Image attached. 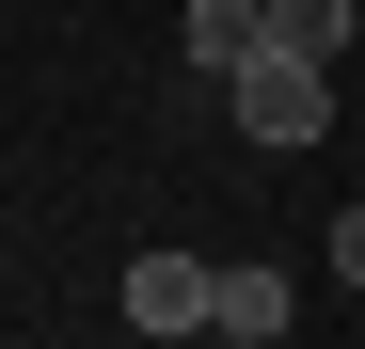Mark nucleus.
<instances>
[{
    "label": "nucleus",
    "mask_w": 365,
    "mask_h": 349,
    "mask_svg": "<svg viewBox=\"0 0 365 349\" xmlns=\"http://www.w3.org/2000/svg\"><path fill=\"white\" fill-rule=\"evenodd\" d=\"M222 111H238V143H270V159H286V143H318V127H334V64H318V48H255V64L222 80Z\"/></svg>",
    "instance_id": "f257e3e1"
},
{
    "label": "nucleus",
    "mask_w": 365,
    "mask_h": 349,
    "mask_svg": "<svg viewBox=\"0 0 365 349\" xmlns=\"http://www.w3.org/2000/svg\"><path fill=\"white\" fill-rule=\"evenodd\" d=\"M111 302H128V333H222V270H191V254H143Z\"/></svg>",
    "instance_id": "f03ea898"
},
{
    "label": "nucleus",
    "mask_w": 365,
    "mask_h": 349,
    "mask_svg": "<svg viewBox=\"0 0 365 349\" xmlns=\"http://www.w3.org/2000/svg\"><path fill=\"white\" fill-rule=\"evenodd\" d=\"M255 48H270V0H191V64L207 80H238Z\"/></svg>",
    "instance_id": "7ed1b4c3"
},
{
    "label": "nucleus",
    "mask_w": 365,
    "mask_h": 349,
    "mask_svg": "<svg viewBox=\"0 0 365 349\" xmlns=\"http://www.w3.org/2000/svg\"><path fill=\"white\" fill-rule=\"evenodd\" d=\"M286 318H302V286H286V270H222V333H238V349H270Z\"/></svg>",
    "instance_id": "20e7f679"
},
{
    "label": "nucleus",
    "mask_w": 365,
    "mask_h": 349,
    "mask_svg": "<svg viewBox=\"0 0 365 349\" xmlns=\"http://www.w3.org/2000/svg\"><path fill=\"white\" fill-rule=\"evenodd\" d=\"M270 48H318V64H334V48H349V0H270Z\"/></svg>",
    "instance_id": "39448f33"
},
{
    "label": "nucleus",
    "mask_w": 365,
    "mask_h": 349,
    "mask_svg": "<svg viewBox=\"0 0 365 349\" xmlns=\"http://www.w3.org/2000/svg\"><path fill=\"white\" fill-rule=\"evenodd\" d=\"M334 286H365V207H334Z\"/></svg>",
    "instance_id": "423d86ee"
}]
</instances>
